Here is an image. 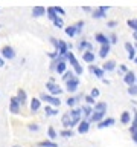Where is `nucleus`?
Returning <instances> with one entry per match:
<instances>
[{
  "label": "nucleus",
  "instance_id": "obj_38",
  "mask_svg": "<svg viewBox=\"0 0 137 147\" xmlns=\"http://www.w3.org/2000/svg\"><path fill=\"white\" fill-rule=\"evenodd\" d=\"M47 135H49V140H55V138H57L58 136V133H57V130H55V129L52 127V126H50L49 129H47Z\"/></svg>",
  "mask_w": 137,
  "mask_h": 147
},
{
  "label": "nucleus",
  "instance_id": "obj_31",
  "mask_svg": "<svg viewBox=\"0 0 137 147\" xmlns=\"http://www.w3.org/2000/svg\"><path fill=\"white\" fill-rule=\"evenodd\" d=\"M38 147H58V144L52 140H44L38 142Z\"/></svg>",
  "mask_w": 137,
  "mask_h": 147
},
{
  "label": "nucleus",
  "instance_id": "obj_1",
  "mask_svg": "<svg viewBox=\"0 0 137 147\" xmlns=\"http://www.w3.org/2000/svg\"><path fill=\"white\" fill-rule=\"evenodd\" d=\"M66 58L68 60V63H70V66L73 67V71H75V74H76V75H78V77H79V75H82V72H84V69H82V66L79 64V61L76 60L75 54H73L72 51H68V52H67Z\"/></svg>",
  "mask_w": 137,
  "mask_h": 147
},
{
  "label": "nucleus",
  "instance_id": "obj_22",
  "mask_svg": "<svg viewBox=\"0 0 137 147\" xmlns=\"http://www.w3.org/2000/svg\"><path fill=\"white\" fill-rule=\"evenodd\" d=\"M17 98H18V101L21 103V106H25V104L27 103V94H26V90H25V89H18Z\"/></svg>",
  "mask_w": 137,
  "mask_h": 147
},
{
  "label": "nucleus",
  "instance_id": "obj_15",
  "mask_svg": "<svg viewBox=\"0 0 137 147\" xmlns=\"http://www.w3.org/2000/svg\"><path fill=\"white\" fill-rule=\"evenodd\" d=\"M94 40L98 41V43H100V45H111V41H110V37L105 35V34H100V32L94 35Z\"/></svg>",
  "mask_w": 137,
  "mask_h": 147
},
{
  "label": "nucleus",
  "instance_id": "obj_12",
  "mask_svg": "<svg viewBox=\"0 0 137 147\" xmlns=\"http://www.w3.org/2000/svg\"><path fill=\"white\" fill-rule=\"evenodd\" d=\"M90 130V121L88 119H82V121L78 124V133H81V135H84Z\"/></svg>",
  "mask_w": 137,
  "mask_h": 147
},
{
  "label": "nucleus",
  "instance_id": "obj_13",
  "mask_svg": "<svg viewBox=\"0 0 137 147\" xmlns=\"http://www.w3.org/2000/svg\"><path fill=\"white\" fill-rule=\"evenodd\" d=\"M82 60H84L85 63H94V60H96V55L93 51H84L82 52Z\"/></svg>",
  "mask_w": 137,
  "mask_h": 147
},
{
  "label": "nucleus",
  "instance_id": "obj_52",
  "mask_svg": "<svg viewBox=\"0 0 137 147\" xmlns=\"http://www.w3.org/2000/svg\"><path fill=\"white\" fill-rule=\"evenodd\" d=\"M5 66V58L2 57V54H0V67H3Z\"/></svg>",
  "mask_w": 137,
  "mask_h": 147
},
{
  "label": "nucleus",
  "instance_id": "obj_16",
  "mask_svg": "<svg viewBox=\"0 0 137 147\" xmlns=\"http://www.w3.org/2000/svg\"><path fill=\"white\" fill-rule=\"evenodd\" d=\"M116 123L114 121V118H104L102 121L98 123V129H105V127H111L113 124Z\"/></svg>",
  "mask_w": 137,
  "mask_h": 147
},
{
  "label": "nucleus",
  "instance_id": "obj_27",
  "mask_svg": "<svg viewBox=\"0 0 137 147\" xmlns=\"http://www.w3.org/2000/svg\"><path fill=\"white\" fill-rule=\"evenodd\" d=\"M68 113H70L72 119H73V118H82V109H81V107H72Z\"/></svg>",
  "mask_w": 137,
  "mask_h": 147
},
{
  "label": "nucleus",
  "instance_id": "obj_10",
  "mask_svg": "<svg viewBox=\"0 0 137 147\" xmlns=\"http://www.w3.org/2000/svg\"><path fill=\"white\" fill-rule=\"evenodd\" d=\"M58 54L59 55H63V57H66V55H67V52H68V51H70V49H68V45L66 43V41H63V40H59L58 38Z\"/></svg>",
  "mask_w": 137,
  "mask_h": 147
},
{
  "label": "nucleus",
  "instance_id": "obj_4",
  "mask_svg": "<svg viewBox=\"0 0 137 147\" xmlns=\"http://www.w3.org/2000/svg\"><path fill=\"white\" fill-rule=\"evenodd\" d=\"M46 89L49 90L50 95H55V96H59L63 94V89L59 87V84H57V83L52 81V80H49L47 83H46Z\"/></svg>",
  "mask_w": 137,
  "mask_h": 147
},
{
  "label": "nucleus",
  "instance_id": "obj_51",
  "mask_svg": "<svg viewBox=\"0 0 137 147\" xmlns=\"http://www.w3.org/2000/svg\"><path fill=\"white\" fill-rule=\"evenodd\" d=\"M119 69H120V71H122V72H125V74L128 72V67L125 66V64H120V66H119Z\"/></svg>",
  "mask_w": 137,
  "mask_h": 147
},
{
  "label": "nucleus",
  "instance_id": "obj_23",
  "mask_svg": "<svg viewBox=\"0 0 137 147\" xmlns=\"http://www.w3.org/2000/svg\"><path fill=\"white\" fill-rule=\"evenodd\" d=\"M102 67H104V71H107V72H113L114 69H116V61H114V60H107Z\"/></svg>",
  "mask_w": 137,
  "mask_h": 147
},
{
  "label": "nucleus",
  "instance_id": "obj_55",
  "mask_svg": "<svg viewBox=\"0 0 137 147\" xmlns=\"http://www.w3.org/2000/svg\"><path fill=\"white\" fill-rule=\"evenodd\" d=\"M134 63H136V64H137V57H136V58H134Z\"/></svg>",
  "mask_w": 137,
  "mask_h": 147
},
{
  "label": "nucleus",
  "instance_id": "obj_25",
  "mask_svg": "<svg viewBox=\"0 0 137 147\" xmlns=\"http://www.w3.org/2000/svg\"><path fill=\"white\" fill-rule=\"evenodd\" d=\"M81 109H82V115H84L85 118H90V117H91V113L94 112V109L91 107L90 104H84V106H82Z\"/></svg>",
  "mask_w": 137,
  "mask_h": 147
},
{
  "label": "nucleus",
  "instance_id": "obj_47",
  "mask_svg": "<svg viewBox=\"0 0 137 147\" xmlns=\"http://www.w3.org/2000/svg\"><path fill=\"white\" fill-rule=\"evenodd\" d=\"M55 11H57L61 17H63V16H66V11H64V9H63L61 6H55Z\"/></svg>",
  "mask_w": 137,
  "mask_h": 147
},
{
  "label": "nucleus",
  "instance_id": "obj_56",
  "mask_svg": "<svg viewBox=\"0 0 137 147\" xmlns=\"http://www.w3.org/2000/svg\"><path fill=\"white\" fill-rule=\"evenodd\" d=\"M12 147H21V146H12Z\"/></svg>",
  "mask_w": 137,
  "mask_h": 147
},
{
  "label": "nucleus",
  "instance_id": "obj_30",
  "mask_svg": "<svg viewBox=\"0 0 137 147\" xmlns=\"http://www.w3.org/2000/svg\"><path fill=\"white\" fill-rule=\"evenodd\" d=\"M82 98V96H68V98L66 100V104L68 106V107H75L76 103Z\"/></svg>",
  "mask_w": 137,
  "mask_h": 147
},
{
  "label": "nucleus",
  "instance_id": "obj_46",
  "mask_svg": "<svg viewBox=\"0 0 137 147\" xmlns=\"http://www.w3.org/2000/svg\"><path fill=\"white\" fill-rule=\"evenodd\" d=\"M49 40H50V43L53 45V48H55V51H57V49H58V40L55 38V37H50Z\"/></svg>",
  "mask_w": 137,
  "mask_h": 147
},
{
  "label": "nucleus",
  "instance_id": "obj_6",
  "mask_svg": "<svg viewBox=\"0 0 137 147\" xmlns=\"http://www.w3.org/2000/svg\"><path fill=\"white\" fill-rule=\"evenodd\" d=\"M20 107H21V103L18 101V98L17 96H12V98L9 100V110H11L14 115H17L20 112Z\"/></svg>",
  "mask_w": 137,
  "mask_h": 147
},
{
  "label": "nucleus",
  "instance_id": "obj_29",
  "mask_svg": "<svg viewBox=\"0 0 137 147\" xmlns=\"http://www.w3.org/2000/svg\"><path fill=\"white\" fill-rule=\"evenodd\" d=\"M64 32L68 35V37H75L78 34V31H76V25H70V26H67V28H64Z\"/></svg>",
  "mask_w": 137,
  "mask_h": 147
},
{
  "label": "nucleus",
  "instance_id": "obj_24",
  "mask_svg": "<svg viewBox=\"0 0 137 147\" xmlns=\"http://www.w3.org/2000/svg\"><path fill=\"white\" fill-rule=\"evenodd\" d=\"M46 14V8L43 6H34L32 8V16L34 17H43Z\"/></svg>",
  "mask_w": 137,
  "mask_h": 147
},
{
  "label": "nucleus",
  "instance_id": "obj_8",
  "mask_svg": "<svg viewBox=\"0 0 137 147\" xmlns=\"http://www.w3.org/2000/svg\"><path fill=\"white\" fill-rule=\"evenodd\" d=\"M88 71H90V74H93L94 77H98V78H100L102 80L104 78V67H99V66H94V64H90L88 66Z\"/></svg>",
  "mask_w": 137,
  "mask_h": 147
},
{
  "label": "nucleus",
  "instance_id": "obj_20",
  "mask_svg": "<svg viewBox=\"0 0 137 147\" xmlns=\"http://www.w3.org/2000/svg\"><path fill=\"white\" fill-rule=\"evenodd\" d=\"M44 113L47 115V117H55V115H58V107H53V106H50V104H46L44 106Z\"/></svg>",
  "mask_w": 137,
  "mask_h": 147
},
{
  "label": "nucleus",
  "instance_id": "obj_33",
  "mask_svg": "<svg viewBox=\"0 0 137 147\" xmlns=\"http://www.w3.org/2000/svg\"><path fill=\"white\" fill-rule=\"evenodd\" d=\"M107 103L105 101H98V103L94 104V110H99V112H107Z\"/></svg>",
  "mask_w": 137,
  "mask_h": 147
},
{
  "label": "nucleus",
  "instance_id": "obj_37",
  "mask_svg": "<svg viewBox=\"0 0 137 147\" xmlns=\"http://www.w3.org/2000/svg\"><path fill=\"white\" fill-rule=\"evenodd\" d=\"M137 130V110L134 112V118H132V121H131V127H130V132H136Z\"/></svg>",
  "mask_w": 137,
  "mask_h": 147
},
{
  "label": "nucleus",
  "instance_id": "obj_21",
  "mask_svg": "<svg viewBox=\"0 0 137 147\" xmlns=\"http://www.w3.org/2000/svg\"><path fill=\"white\" fill-rule=\"evenodd\" d=\"M61 123H63L64 129H72V117H70V113H64L63 118H61Z\"/></svg>",
  "mask_w": 137,
  "mask_h": 147
},
{
  "label": "nucleus",
  "instance_id": "obj_3",
  "mask_svg": "<svg viewBox=\"0 0 137 147\" xmlns=\"http://www.w3.org/2000/svg\"><path fill=\"white\" fill-rule=\"evenodd\" d=\"M78 87H79V78H78V75H75L73 78L66 81V90L68 94H75L78 90Z\"/></svg>",
  "mask_w": 137,
  "mask_h": 147
},
{
  "label": "nucleus",
  "instance_id": "obj_45",
  "mask_svg": "<svg viewBox=\"0 0 137 147\" xmlns=\"http://www.w3.org/2000/svg\"><path fill=\"white\" fill-rule=\"evenodd\" d=\"M99 94H100V92H99V89H96V87H93V89H91V92H90V95L94 96V98H98Z\"/></svg>",
  "mask_w": 137,
  "mask_h": 147
},
{
  "label": "nucleus",
  "instance_id": "obj_9",
  "mask_svg": "<svg viewBox=\"0 0 137 147\" xmlns=\"http://www.w3.org/2000/svg\"><path fill=\"white\" fill-rule=\"evenodd\" d=\"M123 81L126 83L128 86H131V84H136V81H137V75L132 71H128L125 74V77H123Z\"/></svg>",
  "mask_w": 137,
  "mask_h": 147
},
{
  "label": "nucleus",
  "instance_id": "obj_57",
  "mask_svg": "<svg viewBox=\"0 0 137 147\" xmlns=\"http://www.w3.org/2000/svg\"><path fill=\"white\" fill-rule=\"evenodd\" d=\"M134 46H136V49H137V43H136V45H134Z\"/></svg>",
  "mask_w": 137,
  "mask_h": 147
},
{
  "label": "nucleus",
  "instance_id": "obj_43",
  "mask_svg": "<svg viewBox=\"0 0 137 147\" xmlns=\"http://www.w3.org/2000/svg\"><path fill=\"white\" fill-rule=\"evenodd\" d=\"M47 57H49L50 60H55V58L59 57V54H58V51H53V52H47Z\"/></svg>",
  "mask_w": 137,
  "mask_h": 147
},
{
  "label": "nucleus",
  "instance_id": "obj_40",
  "mask_svg": "<svg viewBox=\"0 0 137 147\" xmlns=\"http://www.w3.org/2000/svg\"><path fill=\"white\" fill-rule=\"evenodd\" d=\"M52 23H53V25L57 26V28H63V26H64V20H63V17H61V16H58Z\"/></svg>",
  "mask_w": 137,
  "mask_h": 147
},
{
  "label": "nucleus",
  "instance_id": "obj_53",
  "mask_svg": "<svg viewBox=\"0 0 137 147\" xmlns=\"http://www.w3.org/2000/svg\"><path fill=\"white\" fill-rule=\"evenodd\" d=\"M132 38H134L137 41V31H134V34H132Z\"/></svg>",
  "mask_w": 137,
  "mask_h": 147
},
{
  "label": "nucleus",
  "instance_id": "obj_42",
  "mask_svg": "<svg viewBox=\"0 0 137 147\" xmlns=\"http://www.w3.org/2000/svg\"><path fill=\"white\" fill-rule=\"evenodd\" d=\"M75 25H76V31H78V34H81L82 29H84V26H85V22H84V20H79V22H76Z\"/></svg>",
  "mask_w": 137,
  "mask_h": 147
},
{
  "label": "nucleus",
  "instance_id": "obj_48",
  "mask_svg": "<svg viewBox=\"0 0 137 147\" xmlns=\"http://www.w3.org/2000/svg\"><path fill=\"white\" fill-rule=\"evenodd\" d=\"M110 41H111V43H116V41H117V35L111 34V35H110Z\"/></svg>",
  "mask_w": 137,
  "mask_h": 147
},
{
  "label": "nucleus",
  "instance_id": "obj_54",
  "mask_svg": "<svg viewBox=\"0 0 137 147\" xmlns=\"http://www.w3.org/2000/svg\"><path fill=\"white\" fill-rule=\"evenodd\" d=\"M82 9H84V11H87V12H88V11H91V8H88V6H84Z\"/></svg>",
  "mask_w": 137,
  "mask_h": 147
},
{
  "label": "nucleus",
  "instance_id": "obj_41",
  "mask_svg": "<svg viewBox=\"0 0 137 147\" xmlns=\"http://www.w3.org/2000/svg\"><path fill=\"white\" fill-rule=\"evenodd\" d=\"M126 92L130 95H137V84H131V86H128V89H126Z\"/></svg>",
  "mask_w": 137,
  "mask_h": 147
},
{
  "label": "nucleus",
  "instance_id": "obj_49",
  "mask_svg": "<svg viewBox=\"0 0 137 147\" xmlns=\"http://www.w3.org/2000/svg\"><path fill=\"white\" fill-rule=\"evenodd\" d=\"M116 26H117V22H116V20L108 22V28H116Z\"/></svg>",
  "mask_w": 137,
  "mask_h": 147
},
{
  "label": "nucleus",
  "instance_id": "obj_7",
  "mask_svg": "<svg viewBox=\"0 0 137 147\" xmlns=\"http://www.w3.org/2000/svg\"><path fill=\"white\" fill-rule=\"evenodd\" d=\"M123 46H125V51L128 52V58L134 61V58L137 57V49H136V46H134V45H131L130 41H126V43L123 45Z\"/></svg>",
  "mask_w": 137,
  "mask_h": 147
},
{
  "label": "nucleus",
  "instance_id": "obj_28",
  "mask_svg": "<svg viewBox=\"0 0 137 147\" xmlns=\"http://www.w3.org/2000/svg\"><path fill=\"white\" fill-rule=\"evenodd\" d=\"M120 123H122V124H130V123H131V112H128V110L122 112V115H120Z\"/></svg>",
  "mask_w": 137,
  "mask_h": 147
},
{
  "label": "nucleus",
  "instance_id": "obj_5",
  "mask_svg": "<svg viewBox=\"0 0 137 147\" xmlns=\"http://www.w3.org/2000/svg\"><path fill=\"white\" fill-rule=\"evenodd\" d=\"M2 57L5 58V60H12V58H15V51H14V48L12 46H9V45H6V46H3L2 48Z\"/></svg>",
  "mask_w": 137,
  "mask_h": 147
},
{
  "label": "nucleus",
  "instance_id": "obj_19",
  "mask_svg": "<svg viewBox=\"0 0 137 147\" xmlns=\"http://www.w3.org/2000/svg\"><path fill=\"white\" fill-rule=\"evenodd\" d=\"M110 51H111V45H100L99 57L100 58H107V55L110 54Z\"/></svg>",
  "mask_w": 137,
  "mask_h": 147
},
{
  "label": "nucleus",
  "instance_id": "obj_17",
  "mask_svg": "<svg viewBox=\"0 0 137 147\" xmlns=\"http://www.w3.org/2000/svg\"><path fill=\"white\" fill-rule=\"evenodd\" d=\"M78 49H79L81 52H84V51H93V46H91L90 41L81 40V41H79V45H78Z\"/></svg>",
  "mask_w": 137,
  "mask_h": 147
},
{
  "label": "nucleus",
  "instance_id": "obj_14",
  "mask_svg": "<svg viewBox=\"0 0 137 147\" xmlns=\"http://www.w3.org/2000/svg\"><path fill=\"white\" fill-rule=\"evenodd\" d=\"M107 11H108V8H105V6L93 9V18H104L105 16H107Z\"/></svg>",
  "mask_w": 137,
  "mask_h": 147
},
{
  "label": "nucleus",
  "instance_id": "obj_32",
  "mask_svg": "<svg viewBox=\"0 0 137 147\" xmlns=\"http://www.w3.org/2000/svg\"><path fill=\"white\" fill-rule=\"evenodd\" d=\"M46 12H47V18L50 22H53L55 18L58 17V12L55 11V8H47V9H46Z\"/></svg>",
  "mask_w": 137,
  "mask_h": 147
},
{
  "label": "nucleus",
  "instance_id": "obj_39",
  "mask_svg": "<svg viewBox=\"0 0 137 147\" xmlns=\"http://www.w3.org/2000/svg\"><path fill=\"white\" fill-rule=\"evenodd\" d=\"M84 100H85V103L90 104V106H94L96 103H98V101H96V98H94V96H91V95H85Z\"/></svg>",
  "mask_w": 137,
  "mask_h": 147
},
{
  "label": "nucleus",
  "instance_id": "obj_11",
  "mask_svg": "<svg viewBox=\"0 0 137 147\" xmlns=\"http://www.w3.org/2000/svg\"><path fill=\"white\" fill-rule=\"evenodd\" d=\"M105 113H107V112H99V110H94V112L91 113V117L88 118V121L90 123H99V121H102V119L105 118Z\"/></svg>",
  "mask_w": 137,
  "mask_h": 147
},
{
  "label": "nucleus",
  "instance_id": "obj_35",
  "mask_svg": "<svg viewBox=\"0 0 137 147\" xmlns=\"http://www.w3.org/2000/svg\"><path fill=\"white\" fill-rule=\"evenodd\" d=\"M75 75H76L75 71H66V72L63 74V80H64V83H66L67 80H70V78H73Z\"/></svg>",
  "mask_w": 137,
  "mask_h": 147
},
{
  "label": "nucleus",
  "instance_id": "obj_58",
  "mask_svg": "<svg viewBox=\"0 0 137 147\" xmlns=\"http://www.w3.org/2000/svg\"><path fill=\"white\" fill-rule=\"evenodd\" d=\"M136 84H137V81H136Z\"/></svg>",
  "mask_w": 137,
  "mask_h": 147
},
{
  "label": "nucleus",
  "instance_id": "obj_34",
  "mask_svg": "<svg viewBox=\"0 0 137 147\" xmlns=\"http://www.w3.org/2000/svg\"><path fill=\"white\" fill-rule=\"evenodd\" d=\"M59 135H61L63 138H72L73 135H75V133H73L72 129H64V130L59 132Z\"/></svg>",
  "mask_w": 137,
  "mask_h": 147
},
{
  "label": "nucleus",
  "instance_id": "obj_44",
  "mask_svg": "<svg viewBox=\"0 0 137 147\" xmlns=\"http://www.w3.org/2000/svg\"><path fill=\"white\" fill-rule=\"evenodd\" d=\"M27 129H29L31 132H38L40 130V126H38V124H29Z\"/></svg>",
  "mask_w": 137,
  "mask_h": 147
},
{
  "label": "nucleus",
  "instance_id": "obj_18",
  "mask_svg": "<svg viewBox=\"0 0 137 147\" xmlns=\"http://www.w3.org/2000/svg\"><path fill=\"white\" fill-rule=\"evenodd\" d=\"M40 107H41V100L40 98H32L31 100V112L32 113L38 112Z\"/></svg>",
  "mask_w": 137,
  "mask_h": 147
},
{
  "label": "nucleus",
  "instance_id": "obj_50",
  "mask_svg": "<svg viewBox=\"0 0 137 147\" xmlns=\"http://www.w3.org/2000/svg\"><path fill=\"white\" fill-rule=\"evenodd\" d=\"M131 138H132V141H134V142H136V144H137V130L131 133Z\"/></svg>",
  "mask_w": 137,
  "mask_h": 147
},
{
  "label": "nucleus",
  "instance_id": "obj_26",
  "mask_svg": "<svg viewBox=\"0 0 137 147\" xmlns=\"http://www.w3.org/2000/svg\"><path fill=\"white\" fill-rule=\"evenodd\" d=\"M66 71H67L66 60H59V61H58V64H57V71H55V72H57V74H61V75H63V74L66 72Z\"/></svg>",
  "mask_w": 137,
  "mask_h": 147
},
{
  "label": "nucleus",
  "instance_id": "obj_36",
  "mask_svg": "<svg viewBox=\"0 0 137 147\" xmlns=\"http://www.w3.org/2000/svg\"><path fill=\"white\" fill-rule=\"evenodd\" d=\"M126 25H128V28H131L132 31H137V18H130V20H126Z\"/></svg>",
  "mask_w": 137,
  "mask_h": 147
},
{
  "label": "nucleus",
  "instance_id": "obj_2",
  "mask_svg": "<svg viewBox=\"0 0 137 147\" xmlns=\"http://www.w3.org/2000/svg\"><path fill=\"white\" fill-rule=\"evenodd\" d=\"M40 100L44 101L46 104L53 106V107H59V104H61L59 96H55V95H50V94H41V95H40Z\"/></svg>",
  "mask_w": 137,
  "mask_h": 147
}]
</instances>
